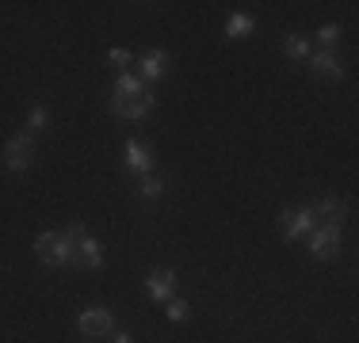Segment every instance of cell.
Returning a JSON list of instances; mask_svg holds the SVG:
<instances>
[{
    "label": "cell",
    "mask_w": 359,
    "mask_h": 343,
    "mask_svg": "<svg viewBox=\"0 0 359 343\" xmlns=\"http://www.w3.org/2000/svg\"><path fill=\"white\" fill-rule=\"evenodd\" d=\"M35 252H39L42 263H50V267H62V263H73V252H76V248H73L62 233H42V237L35 240Z\"/></svg>",
    "instance_id": "obj_1"
},
{
    "label": "cell",
    "mask_w": 359,
    "mask_h": 343,
    "mask_svg": "<svg viewBox=\"0 0 359 343\" xmlns=\"http://www.w3.org/2000/svg\"><path fill=\"white\" fill-rule=\"evenodd\" d=\"M76 328H81V336H88V340L111 336V328H115V316H111V309H104V305H92V309H84V313H81Z\"/></svg>",
    "instance_id": "obj_2"
},
{
    "label": "cell",
    "mask_w": 359,
    "mask_h": 343,
    "mask_svg": "<svg viewBox=\"0 0 359 343\" xmlns=\"http://www.w3.org/2000/svg\"><path fill=\"white\" fill-rule=\"evenodd\" d=\"M31 160H35V141H31V134H20V137H12V141L4 145V164L12 172L31 168Z\"/></svg>",
    "instance_id": "obj_3"
},
{
    "label": "cell",
    "mask_w": 359,
    "mask_h": 343,
    "mask_svg": "<svg viewBox=\"0 0 359 343\" xmlns=\"http://www.w3.org/2000/svg\"><path fill=\"white\" fill-rule=\"evenodd\" d=\"M340 248V225H318L310 237V252L313 260H332Z\"/></svg>",
    "instance_id": "obj_4"
},
{
    "label": "cell",
    "mask_w": 359,
    "mask_h": 343,
    "mask_svg": "<svg viewBox=\"0 0 359 343\" xmlns=\"http://www.w3.org/2000/svg\"><path fill=\"white\" fill-rule=\"evenodd\" d=\"M153 99L149 92H142V96H126V99H111V111H115L118 118H145L153 111Z\"/></svg>",
    "instance_id": "obj_5"
},
{
    "label": "cell",
    "mask_w": 359,
    "mask_h": 343,
    "mask_svg": "<svg viewBox=\"0 0 359 343\" xmlns=\"http://www.w3.org/2000/svg\"><path fill=\"white\" fill-rule=\"evenodd\" d=\"M344 214H348V202L344 199H321L310 210V218H313V225H340V221H344Z\"/></svg>",
    "instance_id": "obj_6"
},
{
    "label": "cell",
    "mask_w": 359,
    "mask_h": 343,
    "mask_svg": "<svg viewBox=\"0 0 359 343\" xmlns=\"http://www.w3.org/2000/svg\"><path fill=\"white\" fill-rule=\"evenodd\" d=\"M279 229H283V240H298L302 233H313V218H310V210H294V214H283L279 218Z\"/></svg>",
    "instance_id": "obj_7"
},
{
    "label": "cell",
    "mask_w": 359,
    "mask_h": 343,
    "mask_svg": "<svg viewBox=\"0 0 359 343\" xmlns=\"http://www.w3.org/2000/svg\"><path fill=\"white\" fill-rule=\"evenodd\" d=\"M145 290H149L153 302H168V298L176 294V274L168 271V267L153 271V274H149V282H145Z\"/></svg>",
    "instance_id": "obj_8"
},
{
    "label": "cell",
    "mask_w": 359,
    "mask_h": 343,
    "mask_svg": "<svg viewBox=\"0 0 359 343\" xmlns=\"http://www.w3.org/2000/svg\"><path fill=\"white\" fill-rule=\"evenodd\" d=\"M73 263H81V267H88V271L104 267V248H100V240L84 237L81 244H76V252H73Z\"/></svg>",
    "instance_id": "obj_9"
},
{
    "label": "cell",
    "mask_w": 359,
    "mask_h": 343,
    "mask_svg": "<svg viewBox=\"0 0 359 343\" xmlns=\"http://www.w3.org/2000/svg\"><path fill=\"white\" fill-rule=\"evenodd\" d=\"M126 168L145 172V176H149V172H153V153H149V145H145V141H126Z\"/></svg>",
    "instance_id": "obj_10"
},
{
    "label": "cell",
    "mask_w": 359,
    "mask_h": 343,
    "mask_svg": "<svg viewBox=\"0 0 359 343\" xmlns=\"http://www.w3.org/2000/svg\"><path fill=\"white\" fill-rule=\"evenodd\" d=\"M310 65H313V73H318V76H325V80H344V69H340V62L329 54V50L313 54V57H310Z\"/></svg>",
    "instance_id": "obj_11"
},
{
    "label": "cell",
    "mask_w": 359,
    "mask_h": 343,
    "mask_svg": "<svg viewBox=\"0 0 359 343\" xmlns=\"http://www.w3.org/2000/svg\"><path fill=\"white\" fill-rule=\"evenodd\" d=\"M165 69H168V54H165V50H153V54L142 57V76H145V80H161Z\"/></svg>",
    "instance_id": "obj_12"
},
{
    "label": "cell",
    "mask_w": 359,
    "mask_h": 343,
    "mask_svg": "<svg viewBox=\"0 0 359 343\" xmlns=\"http://www.w3.org/2000/svg\"><path fill=\"white\" fill-rule=\"evenodd\" d=\"M252 27H256L252 15L237 12V15H229V23H226V38H245V34H252Z\"/></svg>",
    "instance_id": "obj_13"
},
{
    "label": "cell",
    "mask_w": 359,
    "mask_h": 343,
    "mask_svg": "<svg viewBox=\"0 0 359 343\" xmlns=\"http://www.w3.org/2000/svg\"><path fill=\"white\" fill-rule=\"evenodd\" d=\"M142 80L138 76H118L115 80V99H126V96H142Z\"/></svg>",
    "instance_id": "obj_14"
},
{
    "label": "cell",
    "mask_w": 359,
    "mask_h": 343,
    "mask_svg": "<svg viewBox=\"0 0 359 343\" xmlns=\"http://www.w3.org/2000/svg\"><path fill=\"white\" fill-rule=\"evenodd\" d=\"M283 50H287V57H310V38H302V34H287Z\"/></svg>",
    "instance_id": "obj_15"
},
{
    "label": "cell",
    "mask_w": 359,
    "mask_h": 343,
    "mask_svg": "<svg viewBox=\"0 0 359 343\" xmlns=\"http://www.w3.org/2000/svg\"><path fill=\"white\" fill-rule=\"evenodd\" d=\"M161 191H165V183H161L157 176H145L142 183H138V195H142V199H157Z\"/></svg>",
    "instance_id": "obj_16"
},
{
    "label": "cell",
    "mask_w": 359,
    "mask_h": 343,
    "mask_svg": "<svg viewBox=\"0 0 359 343\" xmlns=\"http://www.w3.org/2000/svg\"><path fill=\"white\" fill-rule=\"evenodd\" d=\"M62 237H65V240H69V244L76 248V244H81V240L88 237V233H84V225H81V221H69V229H65Z\"/></svg>",
    "instance_id": "obj_17"
},
{
    "label": "cell",
    "mask_w": 359,
    "mask_h": 343,
    "mask_svg": "<svg viewBox=\"0 0 359 343\" xmlns=\"http://www.w3.org/2000/svg\"><path fill=\"white\" fill-rule=\"evenodd\" d=\"M46 126V107H31V115H27V130H42Z\"/></svg>",
    "instance_id": "obj_18"
},
{
    "label": "cell",
    "mask_w": 359,
    "mask_h": 343,
    "mask_svg": "<svg viewBox=\"0 0 359 343\" xmlns=\"http://www.w3.org/2000/svg\"><path fill=\"white\" fill-rule=\"evenodd\" d=\"M187 316H191L187 302H168V321H187Z\"/></svg>",
    "instance_id": "obj_19"
},
{
    "label": "cell",
    "mask_w": 359,
    "mask_h": 343,
    "mask_svg": "<svg viewBox=\"0 0 359 343\" xmlns=\"http://www.w3.org/2000/svg\"><path fill=\"white\" fill-rule=\"evenodd\" d=\"M337 38H340V27H332V23H329V27H321V31H318V42H321V46H332Z\"/></svg>",
    "instance_id": "obj_20"
},
{
    "label": "cell",
    "mask_w": 359,
    "mask_h": 343,
    "mask_svg": "<svg viewBox=\"0 0 359 343\" xmlns=\"http://www.w3.org/2000/svg\"><path fill=\"white\" fill-rule=\"evenodd\" d=\"M111 65H130V54L126 50H111Z\"/></svg>",
    "instance_id": "obj_21"
},
{
    "label": "cell",
    "mask_w": 359,
    "mask_h": 343,
    "mask_svg": "<svg viewBox=\"0 0 359 343\" xmlns=\"http://www.w3.org/2000/svg\"><path fill=\"white\" fill-rule=\"evenodd\" d=\"M111 343H134V340L126 336V332H115V336H111Z\"/></svg>",
    "instance_id": "obj_22"
}]
</instances>
